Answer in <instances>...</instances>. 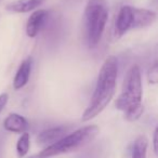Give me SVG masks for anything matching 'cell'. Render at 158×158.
Here are the masks:
<instances>
[{
  "label": "cell",
  "instance_id": "cell-8",
  "mask_svg": "<svg viewBox=\"0 0 158 158\" xmlns=\"http://www.w3.org/2000/svg\"><path fill=\"white\" fill-rule=\"evenodd\" d=\"M31 67H33V57L31 56L26 57L21 63L13 79V87L15 90H20L27 85L31 73Z\"/></svg>",
  "mask_w": 158,
  "mask_h": 158
},
{
  "label": "cell",
  "instance_id": "cell-6",
  "mask_svg": "<svg viewBox=\"0 0 158 158\" xmlns=\"http://www.w3.org/2000/svg\"><path fill=\"white\" fill-rule=\"evenodd\" d=\"M49 18V12L47 10L40 9L34 11L31 15L29 16L28 21L26 23V34L28 37L34 38L40 33L42 27L46 25Z\"/></svg>",
  "mask_w": 158,
  "mask_h": 158
},
{
  "label": "cell",
  "instance_id": "cell-9",
  "mask_svg": "<svg viewBox=\"0 0 158 158\" xmlns=\"http://www.w3.org/2000/svg\"><path fill=\"white\" fill-rule=\"evenodd\" d=\"M3 127L7 131L13 133H25L29 128L28 121L25 117L19 114H10L3 121Z\"/></svg>",
  "mask_w": 158,
  "mask_h": 158
},
{
  "label": "cell",
  "instance_id": "cell-1",
  "mask_svg": "<svg viewBox=\"0 0 158 158\" xmlns=\"http://www.w3.org/2000/svg\"><path fill=\"white\" fill-rule=\"evenodd\" d=\"M117 76H118V60L110 55L102 65L98 77V81L88 107L82 114V121H88L97 117L105 110L112 101L116 91Z\"/></svg>",
  "mask_w": 158,
  "mask_h": 158
},
{
  "label": "cell",
  "instance_id": "cell-3",
  "mask_svg": "<svg viewBox=\"0 0 158 158\" xmlns=\"http://www.w3.org/2000/svg\"><path fill=\"white\" fill-rule=\"evenodd\" d=\"M108 20V7L105 0H89L84 12L85 40L89 48L98 46Z\"/></svg>",
  "mask_w": 158,
  "mask_h": 158
},
{
  "label": "cell",
  "instance_id": "cell-16",
  "mask_svg": "<svg viewBox=\"0 0 158 158\" xmlns=\"http://www.w3.org/2000/svg\"><path fill=\"white\" fill-rule=\"evenodd\" d=\"M8 101H9V97H8L7 93L0 94V114H1V112L3 110V108L6 107Z\"/></svg>",
  "mask_w": 158,
  "mask_h": 158
},
{
  "label": "cell",
  "instance_id": "cell-15",
  "mask_svg": "<svg viewBox=\"0 0 158 158\" xmlns=\"http://www.w3.org/2000/svg\"><path fill=\"white\" fill-rule=\"evenodd\" d=\"M153 149L154 154L158 157V125L156 126L153 134Z\"/></svg>",
  "mask_w": 158,
  "mask_h": 158
},
{
  "label": "cell",
  "instance_id": "cell-2",
  "mask_svg": "<svg viewBox=\"0 0 158 158\" xmlns=\"http://www.w3.org/2000/svg\"><path fill=\"white\" fill-rule=\"evenodd\" d=\"M142 95L143 87L141 70L138 65H133L126 75L123 90L115 103L117 110L125 113V118L128 121H135L142 116L144 110Z\"/></svg>",
  "mask_w": 158,
  "mask_h": 158
},
{
  "label": "cell",
  "instance_id": "cell-18",
  "mask_svg": "<svg viewBox=\"0 0 158 158\" xmlns=\"http://www.w3.org/2000/svg\"><path fill=\"white\" fill-rule=\"evenodd\" d=\"M1 1H2V0H0V2H1Z\"/></svg>",
  "mask_w": 158,
  "mask_h": 158
},
{
  "label": "cell",
  "instance_id": "cell-14",
  "mask_svg": "<svg viewBox=\"0 0 158 158\" xmlns=\"http://www.w3.org/2000/svg\"><path fill=\"white\" fill-rule=\"evenodd\" d=\"M147 81L151 85L158 84V49L156 51V54L148 70H147Z\"/></svg>",
  "mask_w": 158,
  "mask_h": 158
},
{
  "label": "cell",
  "instance_id": "cell-7",
  "mask_svg": "<svg viewBox=\"0 0 158 158\" xmlns=\"http://www.w3.org/2000/svg\"><path fill=\"white\" fill-rule=\"evenodd\" d=\"M68 130L69 129L67 127H63V126L47 129L38 134L37 143L41 146L49 147L54 143H56L57 141H60L61 139H63L65 135H67Z\"/></svg>",
  "mask_w": 158,
  "mask_h": 158
},
{
  "label": "cell",
  "instance_id": "cell-12",
  "mask_svg": "<svg viewBox=\"0 0 158 158\" xmlns=\"http://www.w3.org/2000/svg\"><path fill=\"white\" fill-rule=\"evenodd\" d=\"M148 141L144 135H140L133 143L131 158H146Z\"/></svg>",
  "mask_w": 158,
  "mask_h": 158
},
{
  "label": "cell",
  "instance_id": "cell-17",
  "mask_svg": "<svg viewBox=\"0 0 158 158\" xmlns=\"http://www.w3.org/2000/svg\"><path fill=\"white\" fill-rule=\"evenodd\" d=\"M29 158H46V157H42V156H40L39 154L38 155H35V156H31V157H29Z\"/></svg>",
  "mask_w": 158,
  "mask_h": 158
},
{
  "label": "cell",
  "instance_id": "cell-13",
  "mask_svg": "<svg viewBox=\"0 0 158 158\" xmlns=\"http://www.w3.org/2000/svg\"><path fill=\"white\" fill-rule=\"evenodd\" d=\"M29 146H31V138H29V134L25 132L20 136L16 143V152L19 157H24L28 153Z\"/></svg>",
  "mask_w": 158,
  "mask_h": 158
},
{
  "label": "cell",
  "instance_id": "cell-5",
  "mask_svg": "<svg viewBox=\"0 0 158 158\" xmlns=\"http://www.w3.org/2000/svg\"><path fill=\"white\" fill-rule=\"evenodd\" d=\"M133 8L131 6H123L118 11L114 24V35L116 38H120L130 29H133Z\"/></svg>",
  "mask_w": 158,
  "mask_h": 158
},
{
  "label": "cell",
  "instance_id": "cell-10",
  "mask_svg": "<svg viewBox=\"0 0 158 158\" xmlns=\"http://www.w3.org/2000/svg\"><path fill=\"white\" fill-rule=\"evenodd\" d=\"M133 29L144 28V27L149 26L157 19V14L154 11L148 9H142V8H133Z\"/></svg>",
  "mask_w": 158,
  "mask_h": 158
},
{
  "label": "cell",
  "instance_id": "cell-4",
  "mask_svg": "<svg viewBox=\"0 0 158 158\" xmlns=\"http://www.w3.org/2000/svg\"><path fill=\"white\" fill-rule=\"evenodd\" d=\"M99 132V127L95 125L82 127L72 133H68L67 135H65L63 139L57 141L51 146L46 147L39 155L42 157L50 158L57 155H62V154L72 153V152H75L89 144L91 141L97 138Z\"/></svg>",
  "mask_w": 158,
  "mask_h": 158
},
{
  "label": "cell",
  "instance_id": "cell-11",
  "mask_svg": "<svg viewBox=\"0 0 158 158\" xmlns=\"http://www.w3.org/2000/svg\"><path fill=\"white\" fill-rule=\"evenodd\" d=\"M44 1L46 0H14L7 5V10L14 13H27L37 9Z\"/></svg>",
  "mask_w": 158,
  "mask_h": 158
}]
</instances>
